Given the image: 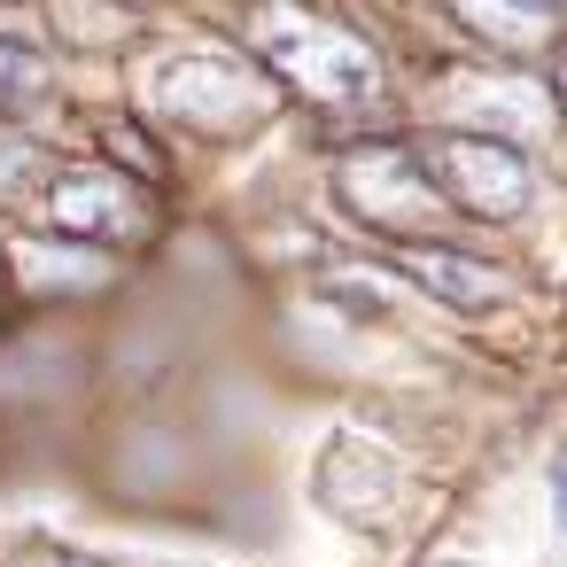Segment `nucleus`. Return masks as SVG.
<instances>
[{
  "mask_svg": "<svg viewBox=\"0 0 567 567\" xmlns=\"http://www.w3.org/2000/svg\"><path fill=\"white\" fill-rule=\"evenodd\" d=\"M265 55L319 110H365V102H381V63L350 32H334L319 17H265Z\"/></svg>",
  "mask_w": 567,
  "mask_h": 567,
  "instance_id": "f257e3e1",
  "label": "nucleus"
},
{
  "mask_svg": "<svg viewBox=\"0 0 567 567\" xmlns=\"http://www.w3.org/2000/svg\"><path fill=\"white\" fill-rule=\"evenodd\" d=\"M164 110L187 117V125H203V133H241V125H257L272 110V79L257 63H241V55L203 48V55H187V63L164 71Z\"/></svg>",
  "mask_w": 567,
  "mask_h": 567,
  "instance_id": "f03ea898",
  "label": "nucleus"
},
{
  "mask_svg": "<svg viewBox=\"0 0 567 567\" xmlns=\"http://www.w3.org/2000/svg\"><path fill=\"white\" fill-rule=\"evenodd\" d=\"M427 172H435V195L474 210V218H513L528 203V164L497 141H474V133H443L427 148Z\"/></svg>",
  "mask_w": 567,
  "mask_h": 567,
  "instance_id": "7ed1b4c3",
  "label": "nucleus"
},
{
  "mask_svg": "<svg viewBox=\"0 0 567 567\" xmlns=\"http://www.w3.org/2000/svg\"><path fill=\"white\" fill-rule=\"evenodd\" d=\"M342 203L358 210V218H373V226H420V218H435V179H420V164H412V148H396V141H381V148H358L350 164H342Z\"/></svg>",
  "mask_w": 567,
  "mask_h": 567,
  "instance_id": "20e7f679",
  "label": "nucleus"
},
{
  "mask_svg": "<svg viewBox=\"0 0 567 567\" xmlns=\"http://www.w3.org/2000/svg\"><path fill=\"white\" fill-rule=\"evenodd\" d=\"M55 226L79 234V241H148L156 234V203L141 187H125L117 172H63Z\"/></svg>",
  "mask_w": 567,
  "mask_h": 567,
  "instance_id": "39448f33",
  "label": "nucleus"
},
{
  "mask_svg": "<svg viewBox=\"0 0 567 567\" xmlns=\"http://www.w3.org/2000/svg\"><path fill=\"white\" fill-rule=\"evenodd\" d=\"M389 265H396L404 280H420L435 303H458V311H482V303H497V296H505V272H497V265H482V257H458V249L396 241V249H389Z\"/></svg>",
  "mask_w": 567,
  "mask_h": 567,
  "instance_id": "423d86ee",
  "label": "nucleus"
},
{
  "mask_svg": "<svg viewBox=\"0 0 567 567\" xmlns=\"http://www.w3.org/2000/svg\"><path fill=\"white\" fill-rule=\"evenodd\" d=\"M48 94H55L48 55L24 48V40H0V117H24V110H40Z\"/></svg>",
  "mask_w": 567,
  "mask_h": 567,
  "instance_id": "0eeeda50",
  "label": "nucleus"
},
{
  "mask_svg": "<svg viewBox=\"0 0 567 567\" xmlns=\"http://www.w3.org/2000/svg\"><path fill=\"white\" fill-rule=\"evenodd\" d=\"M458 9H466L482 32H497V40H536V32L551 24V0H458Z\"/></svg>",
  "mask_w": 567,
  "mask_h": 567,
  "instance_id": "6e6552de",
  "label": "nucleus"
},
{
  "mask_svg": "<svg viewBox=\"0 0 567 567\" xmlns=\"http://www.w3.org/2000/svg\"><path fill=\"white\" fill-rule=\"evenodd\" d=\"M32 179H48V148L40 141H0V203H17Z\"/></svg>",
  "mask_w": 567,
  "mask_h": 567,
  "instance_id": "1a4fd4ad",
  "label": "nucleus"
},
{
  "mask_svg": "<svg viewBox=\"0 0 567 567\" xmlns=\"http://www.w3.org/2000/svg\"><path fill=\"white\" fill-rule=\"evenodd\" d=\"M110 148H117V156H133V172H141V179H164V156H156L141 133H125V125H117V133H110Z\"/></svg>",
  "mask_w": 567,
  "mask_h": 567,
  "instance_id": "9d476101",
  "label": "nucleus"
},
{
  "mask_svg": "<svg viewBox=\"0 0 567 567\" xmlns=\"http://www.w3.org/2000/svg\"><path fill=\"white\" fill-rule=\"evenodd\" d=\"M24 567H94V559H79V551H40V559H24Z\"/></svg>",
  "mask_w": 567,
  "mask_h": 567,
  "instance_id": "9b49d317",
  "label": "nucleus"
},
{
  "mask_svg": "<svg viewBox=\"0 0 567 567\" xmlns=\"http://www.w3.org/2000/svg\"><path fill=\"white\" fill-rule=\"evenodd\" d=\"M559 528H567V474H559Z\"/></svg>",
  "mask_w": 567,
  "mask_h": 567,
  "instance_id": "f8f14e48",
  "label": "nucleus"
},
{
  "mask_svg": "<svg viewBox=\"0 0 567 567\" xmlns=\"http://www.w3.org/2000/svg\"><path fill=\"white\" fill-rule=\"evenodd\" d=\"M559 94H567V55H559Z\"/></svg>",
  "mask_w": 567,
  "mask_h": 567,
  "instance_id": "ddd939ff",
  "label": "nucleus"
}]
</instances>
